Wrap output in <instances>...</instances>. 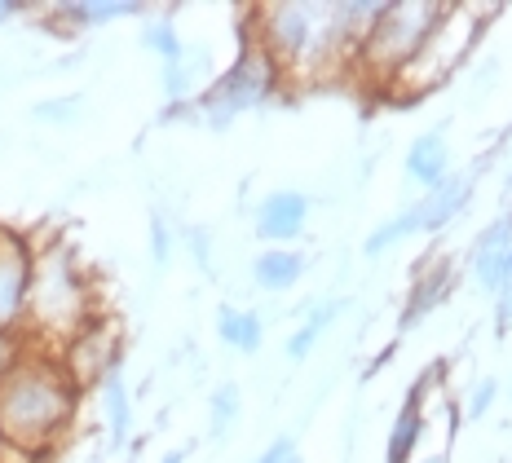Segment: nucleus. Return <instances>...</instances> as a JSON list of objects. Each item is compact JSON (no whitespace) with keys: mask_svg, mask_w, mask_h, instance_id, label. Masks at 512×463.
<instances>
[{"mask_svg":"<svg viewBox=\"0 0 512 463\" xmlns=\"http://www.w3.org/2000/svg\"><path fill=\"white\" fill-rule=\"evenodd\" d=\"M53 353L62 358V366L71 371V380H76L80 389H93L111 366H124V336L111 318L98 314L89 327H80L76 336L67 344H58Z\"/></svg>","mask_w":512,"mask_h":463,"instance_id":"6e6552de","label":"nucleus"},{"mask_svg":"<svg viewBox=\"0 0 512 463\" xmlns=\"http://www.w3.org/2000/svg\"><path fill=\"white\" fill-rule=\"evenodd\" d=\"M455 287V269L446 261H429L420 269V274L411 278V292L402 300V318H398V331H415L429 314H437V305H442L446 296H451Z\"/></svg>","mask_w":512,"mask_h":463,"instance_id":"2eb2a0df","label":"nucleus"},{"mask_svg":"<svg viewBox=\"0 0 512 463\" xmlns=\"http://www.w3.org/2000/svg\"><path fill=\"white\" fill-rule=\"evenodd\" d=\"M98 402H102V433H106V450L120 455L133 441V393H128V380H124V366H111L98 384Z\"/></svg>","mask_w":512,"mask_h":463,"instance_id":"f8f14e48","label":"nucleus"},{"mask_svg":"<svg viewBox=\"0 0 512 463\" xmlns=\"http://www.w3.org/2000/svg\"><path fill=\"white\" fill-rule=\"evenodd\" d=\"M442 14H446V5H437V0H384L380 18L371 23L367 40H362L354 67L367 75V80L389 89L393 75L424 49V40L442 23Z\"/></svg>","mask_w":512,"mask_h":463,"instance_id":"20e7f679","label":"nucleus"},{"mask_svg":"<svg viewBox=\"0 0 512 463\" xmlns=\"http://www.w3.org/2000/svg\"><path fill=\"white\" fill-rule=\"evenodd\" d=\"M239 406H243V393H239V384H217L208 397V433L212 437H226L230 428H234V419H239Z\"/></svg>","mask_w":512,"mask_h":463,"instance_id":"aec40b11","label":"nucleus"},{"mask_svg":"<svg viewBox=\"0 0 512 463\" xmlns=\"http://www.w3.org/2000/svg\"><path fill=\"white\" fill-rule=\"evenodd\" d=\"M283 463H301V455H296V450H292V455H287V459H283Z\"/></svg>","mask_w":512,"mask_h":463,"instance_id":"473e14b6","label":"nucleus"},{"mask_svg":"<svg viewBox=\"0 0 512 463\" xmlns=\"http://www.w3.org/2000/svg\"><path fill=\"white\" fill-rule=\"evenodd\" d=\"M53 36L71 40L84 31H98L106 23H120V18H146L151 9L137 5V0H67V5H49L40 9Z\"/></svg>","mask_w":512,"mask_h":463,"instance_id":"9d476101","label":"nucleus"},{"mask_svg":"<svg viewBox=\"0 0 512 463\" xmlns=\"http://www.w3.org/2000/svg\"><path fill=\"white\" fill-rule=\"evenodd\" d=\"M151 261L159 269L173 261V225H168L164 212H151Z\"/></svg>","mask_w":512,"mask_h":463,"instance_id":"393cba45","label":"nucleus"},{"mask_svg":"<svg viewBox=\"0 0 512 463\" xmlns=\"http://www.w3.org/2000/svg\"><path fill=\"white\" fill-rule=\"evenodd\" d=\"M512 274V247H508V261H504V278Z\"/></svg>","mask_w":512,"mask_h":463,"instance_id":"2f4dec72","label":"nucleus"},{"mask_svg":"<svg viewBox=\"0 0 512 463\" xmlns=\"http://www.w3.org/2000/svg\"><path fill=\"white\" fill-rule=\"evenodd\" d=\"M142 49H151L159 62H177L186 53V40H181V31L168 18H155V23L142 27Z\"/></svg>","mask_w":512,"mask_h":463,"instance_id":"412c9836","label":"nucleus"},{"mask_svg":"<svg viewBox=\"0 0 512 463\" xmlns=\"http://www.w3.org/2000/svg\"><path fill=\"white\" fill-rule=\"evenodd\" d=\"M212 80H217V71H212V53L204 45H186L177 62H164V71H159L164 102H195Z\"/></svg>","mask_w":512,"mask_h":463,"instance_id":"dca6fc26","label":"nucleus"},{"mask_svg":"<svg viewBox=\"0 0 512 463\" xmlns=\"http://www.w3.org/2000/svg\"><path fill=\"white\" fill-rule=\"evenodd\" d=\"M292 450H296V441H292V437H274V441H270V446H265V450H261V455H256V459H252V463H283L287 455H292Z\"/></svg>","mask_w":512,"mask_h":463,"instance_id":"bb28decb","label":"nucleus"},{"mask_svg":"<svg viewBox=\"0 0 512 463\" xmlns=\"http://www.w3.org/2000/svg\"><path fill=\"white\" fill-rule=\"evenodd\" d=\"M31 269H36V239L0 225V331H23L27 336Z\"/></svg>","mask_w":512,"mask_h":463,"instance_id":"0eeeda50","label":"nucleus"},{"mask_svg":"<svg viewBox=\"0 0 512 463\" xmlns=\"http://www.w3.org/2000/svg\"><path fill=\"white\" fill-rule=\"evenodd\" d=\"M402 172L411 177V186H420V195H429V190H437L451 177L455 159H451V142H446L442 128H429V133L415 137L407 146V159H402Z\"/></svg>","mask_w":512,"mask_h":463,"instance_id":"4468645a","label":"nucleus"},{"mask_svg":"<svg viewBox=\"0 0 512 463\" xmlns=\"http://www.w3.org/2000/svg\"><path fill=\"white\" fill-rule=\"evenodd\" d=\"M305 265V252H296V247H265L252 261V283L270 296H283L305 278Z\"/></svg>","mask_w":512,"mask_h":463,"instance_id":"f3484780","label":"nucleus"},{"mask_svg":"<svg viewBox=\"0 0 512 463\" xmlns=\"http://www.w3.org/2000/svg\"><path fill=\"white\" fill-rule=\"evenodd\" d=\"M495 402H499V380H490V375H486V380H477L473 389L464 393V419H468V424H477V419L490 415V406H495Z\"/></svg>","mask_w":512,"mask_h":463,"instance_id":"4be33fe9","label":"nucleus"},{"mask_svg":"<svg viewBox=\"0 0 512 463\" xmlns=\"http://www.w3.org/2000/svg\"><path fill=\"white\" fill-rule=\"evenodd\" d=\"M217 336H221V344H230V349H239V353H256L265 340V322H261V314H252V309L221 305L217 309Z\"/></svg>","mask_w":512,"mask_h":463,"instance_id":"a211bd4d","label":"nucleus"},{"mask_svg":"<svg viewBox=\"0 0 512 463\" xmlns=\"http://www.w3.org/2000/svg\"><path fill=\"white\" fill-rule=\"evenodd\" d=\"M36 14V5H18V0H0V27L14 23V18H27Z\"/></svg>","mask_w":512,"mask_h":463,"instance_id":"cd10ccee","label":"nucleus"},{"mask_svg":"<svg viewBox=\"0 0 512 463\" xmlns=\"http://www.w3.org/2000/svg\"><path fill=\"white\" fill-rule=\"evenodd\" d=\"M186 239H190V252H195L199 269H208V230H190Z\"/></svg>","mask_w":512,"mask_h":463,"instance_id":"c85d7f7f","label":"nucleus"},{"mask_svg":"<svg viewBox=\"0 0 512 463\" xmlns=\"http://www.w3.org/2000/svg\"><path fill=\"white\" fill-rule=\"evenodd\" d=\"M5 455H9V446H5V433H0V463H5Z\"/></svg>","mask_w":512,"mask_h":463,"instance_id":"7c9ffc66","label":"nucleus"},{"mask_svg":"<svg viewBox=\"0 0 512 463\" xmlns=\"http://www.w3.org/2000/svg\"><path fill=\"white\" fill-rule=\"evenodd\" d=\"M495 14H499L495 5H477V9L473 5H446L442 23L433 27V36L424 40V49L389 80V89L398 93V98H407L402 106H420V98H429V93L442 89V84L468 62V53L477 49V40H482V31Z\"/></svg>","mask_w":512,"mask_h":463,"instance_id":"7ed1b4c3","label":"nucleus"},{"mask_svg":"<svg viewBox=\"0 0 512 463\" xmlns=\"http://www.w3.org/2000/svg\"><path fill=\"white\" fill-rule=\"evenodd\" d=\"M31 349H36V344H31V336H23V331H0V380H5Z\"/></svg>","mask_w":512,"mask_h":463,"instance_id":"b1692460","label":"nucleus"},{"mask_svg":"<svg viewBox=\"0 0 512 463\" xmlns=\"http://www.w3.org/2000/svg\"><path fill=\"white\" fill-rule=\"evenodd\" d=\"M433 375H442V371L429 366V371H424L420 380L407 389V397H402V411H398V419H393V428H389V441H384V463H411L415 459L420 437H424V397H429Z\"/></svg>","mask_w":512,"mask_h":463,"instance_id":"9b49d317","label":"nucleus"},{"mask_svg":"<svg viewBox=\"0 0 512 463\" xmlns=\"http://www.w3.org/2000/svg\"><path fill=\"white\" fill-rule=\"evenodd\" d=\"M159 463H186V450H168V455L159 459Z\"/></svg>","mask_w":512,"mask_h":463,"instance_id":"c756f323","label":"nucleus"},{"mask_svg":"<svg viewBox=\"0 0 512 463\" xmlns=\"http://www.w3.org/2000/svg\"><path fill=\"white\" fill-rule=\"evenodd\" d=\"M477 177L482 172L477 168H464V172H451V177L442 181L437 190H429V195H420L415 203H407L402 212H393L389 221H380L376 230L367 234V243H362V256H384L389 247L407 243V239H424V234H442L451 221L464 217L468 199H473L477 190Z\"/></svg>","mask_w":512,"mask_h":463,"instance_id":"423d86ee","label":"nucleus"},{"mask_svg":"<svg viewBox=\"0 0 512 463\" xmlns=\"http://www.w3.org/2000/svg\"><path fill=\"white\" fill-rule=\"evenodd\" d=\"M84 389L53 349H31L14 371L0 380V433L9 455H53L76 433Z\"/></svg>","mask_w":512,"mask_h":463,"instance_id":"f257e3e1","label":"nucleus"},{"mask_svg":"<svg viewBox=\"0 0 512 463\" xmlns=\"http://www.w3.org/2000/svg\"><path fill=\"white\" fill-rule=\"evenodd\" d=\"M98 283L89 265L80 261L76 243L45 239L36 243V269H31V305H27V336L40 349H58L98 318Z\"/></svg>","mask_w":512,"mask_h":463,"instance_id":"f03ea898","label":"nucleus"},{"mask_svg":"<svg viewBox=\"0 0 512 463\" xmlns=\"http://www.w3.org/2000/svg\"><path fill=\"white\" fill-rule=\"evenodd\" d=\"M512 331V274L495 287V336H508Z\"/></svg>","mask_w":512,"mask_h":463,"instance_id":"a878e982","label":"nucleus"},{"mask_svg":"<svg viewBox=\"0 0 512 463\" xmlns=\"http://www.w3.org/2000/svg\"><path fill=\"white\" fill-rule=\"evenodd\" d=\"M279 89H283V75L274 67V58L256 45L252 36H243L239 58H234L226 71H217V80L190 102V111H195V124L221 133V128H230L239 115L265 106Z\"/></svg>","mask_w":512,"mask_h":463,"instance_id":"39448f33","label":"nucleus"},{"mask_svg":"<svg viewBox=\"0 0 512 463\" xmlns=\"http://www.w3.org/2000/svg\"><path fill=\"white\" fill-rule=\"evenodd\" d=\"M309 217H314V199L305 190H270L252 212V230L261 243L287 247L305 234Z\"/></svg>","mask_w":512,"mask_h":463,"instance_id":"1a4fd4ad","label":"nucleus"},{"mask_svg":"<svg viewBox=\"0 0 512 463\" xmlns=\"http://www.w3.org/2000/svg\"><path fill=\"white\" fill-rule=\"evenodd\" d=\"M80 93H71V98H49V102H36L31 106V115H36L40 124H71L80 115Z\"/></svg>","mask_w":512,"mask_h":463,"instance_id":"5701e85b","label":"nucleus"},{"mask_svg":"<svg viewBox=\"0 0 512 463\" xmlns=\"http://www.w3.org/2000/svg\"><path fill=\"white\" fill-rule=\"evenodd\" d=\"M340 309H345V300H323L318 309H309V314L301 318V327L287 336V358H292V362H305L309 353L318 349V340L332 331V322L340 318Z\"/></svg>","mask_w":512,"mask_h":463,"instance_id":"6ab92c4d","label":"nucleus"},{"mask_svg":"<svg viewBox=\"0 0 512 463\" xmlns=\"http://www.w3.org/2000/svg\"><path fill=\"white\" fill-rule=\"evenodd\" d=\"M508 247H512V208H504L495 221H486V225H482V234L473 239V252H468L477 287H482V292H490V296H495V287L504 283Z\"/></svg>","mask_w":512,"mask_h":463,"instance_id":"ddd939ff","label":"nucleus"}]
</instances>
